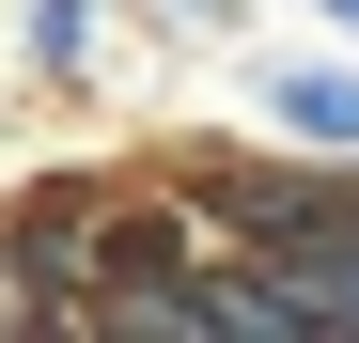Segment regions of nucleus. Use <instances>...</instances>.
I'll return each mask as SVG.
<instances>
[{"instance_id": "nucleus-1", "label": "nucleus", "mask_w": 359, "mask_h": 343, "mask_svg": "<svg viewBox=\"0 0 359 343\" xmlns=\"http://www.w3.org/2000/svg\"><path fill=\"white\" fill-rule=\"evenodd\" d=\"M188 218L219 250H297V234H328V218L359 203V156H313V141H188Z\"/></svg>"}, {"instance_id": "nucleus-2", "label": "nucleus", "mask_w": 359, "mask_h": 343, "mask_svg": "<svg viewBox=\"0 0 359 343\" xmlns=\"http://www.w3.org/2000/svg\"><path fill=\"white\" fill-rule=\"evenodd\" d=\"M250 125L313 141V156H359V47H250Z\"/></svg>"}, {"instance_id": "nucleus-3", "label": "nucleus", "mask_w": 359, "mask_h": 343, "mask_svg": "<svg viewBox=\"0 0 359 343\" xmlns=\"http://www.w3.org/2000/svg\"><path fill=\"white\" fill-rule=\"evenodd\" d=\"M109 31H126V0H16V78L94 94L109 78Z\"/></svg>"}, {"instance_id": "nucleus-4", "label": "nucleus", "mask_w": 359, "mask_h": 343, "mask_svg": "<svg viewBox=\"0 0 359 343\" xmlns=\"http://www.w3.org/2000/svg\"><path fill=\"white\" fill-rule=\"evenodd\" d=\"M156 31H188V47H250L266 31V0H141Z\"/></svg>"}, {"instance_id": "nucleus-5", "label": "nucleus", "mask_w": 359, "mask_h": 343, "mask_svg": "<svg viewBox=\"0 0 359 343\" xmlns=\"http://www.w3.org/2000/svg\"><path fill=\"white\" fill-rule=\"evenodd\" d=\"M0 328H63V297H47V265L16 250V218H0Z\"/></svg>"}, {"instance_id": "nucleus-6", "label": "nucleus", "mask_w": 359, "mask_h": 343, "mask_svg": "<svg viewBox=\"0 0 359 343\" xmlns=\"http://www.w3.org/2000/svg\"><path fill=\"white\" fill-rule=\"evenodd\" d=\"M313 31H359V0H313Z\"/></svg>"}]
</instances>
